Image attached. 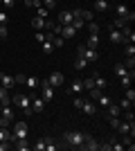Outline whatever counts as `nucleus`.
<instances>
[{"label": "nucleus", "mask_w": 135, "mask_h": 151, "mask_svg": "<svg viewBox=\"0 0 135 151\" xmlns=\"http://www.w3.org/2000/svg\"><path fill=\"white\" fill-rule=\"evenodd\" d=\"M59 36H63V38H72V36H77V29L72 25H61V32H59Z\"/></svg>", "instance_id": "f8f14e48"}, {"label": "nucleus", "mask_w": 135, "mask_h": 151, "mask_svg": "<svg viewBox=\"0 0 135 151\" xmlns=\"http://www.w3.org/2000/svg\"><path fill=\"white\" fill-rule=\"evenodd\" d=\"M34 151H45V138H39V142L36 145H32Z\"/></svg>", "instance_id": "c9c22d12"}, {"label": "nucleus", "mask_w": 135, "mask_h": 151, "mask_svg": "<svg viewBox=\"0 0 135 151\" xmlns=\"http://www.w3.org/2000/svg\"><path fill=\"white\" fill-rule=\"evenodd\" d=\"M113 72H115L117 77H124V75H126V72H129V70L124 68V63H117L115 68H113Z\"/></svg>", "instance_id": "c85d7f7f"}, {"label": "nucleus", "mask_w": 135, "mask_h": 151, "mask_svg": "<svg viewBox=\"0 0 135 151\" xmlns=\"http://www.w3.org/2000/svg\"><path fill=\"white\" fill-rule=\"evenodd\" d=\"M70 25L74 27V29H77V32H79V29H81V27L86 25V20H84V18H79V16H77V18H72V23H70Z\"/></svg>", "instance_id": "7c9ffc66"}, {"label": "nucleus", "mask_w": 135, "mask_h": 151, "mask_svg": "<svg viewBox=\"0 0 135 151\" xmlns=\"http://www.w3.org/2000/svg\"><path fill=\"white\" fill-rule=\"evenodd\" d=\"M124 68H126V70H133V68H135V57H126V61H124Z\"/></svg>", "instance_id": "e433bc0d"}, {"label": "nucleus", "mask_w": 135, "mask_h": 151, "mask_svg": "<svg viewBox=\"0 0 135 151\" xmlns=\"http://www.w3.org/2000/svg\"><path fill=\"white\" fill-rule=\"evenodd\" d=\"M90 88H95V81H92V77H88L84 81V90H90Z\"/></svg>", "instance_id": "a19ab883"}, {"label": "nucleus", "mask_w": 135, "mask_h": 151, "mask_svg": "<svg viewBox=\"0 0 135 151\" xmlns=\"http://www.w3.org/2000/svg\"><path fill=\"white\" fill-rule=\"evenodd\" d=\"M23 2H27V0H23Z\"/></svg>", "instance_id": "864d4df0"}, {"label": "nucleus", "mask_w": 135, "mask_h": 151, "mask_svg": "<svg viewBox=\"0 0 135 151\" xmlns=\"http://www.w3.org/2000/svg\"><path fill=\"white\" fill-rule=\"evenodd\" d=\"M84 140H86V133H81V131H65L63 133V142L68 147H72V149H79L84 145Z\"/></svg>", "instance_id": "f257e3e1"}, {"label": "nucleus", "mask_w": 135, "mask_h": 151, "mask_svg": "<svg viewBox=\"0 0 135 151\" xmlns=\"http://www.w3.org/2000/svg\"><path fill=\"white\" fill-rule=\"evenodd\" d=\"M124 25H126V23H124L122 18H113V23H110V27H113V29H122Z\"/></svg>", "instance_id": "72a5a7b5"}, {"label": "nucleus", "mask_w": 135, "mask_h": 151, "mask_svg": "<svg viewBox=\"0 0 135 151\" xmlns=\"http://www.w3.org/2000/svg\"><path fill=\"white\" fill-rule=\"evenodd\" d=\"M77 54H79V57H84L88 63H97V59H99L97 50H95V47H88V45H79V47H77Z\"/></svg>", "instance_id": "7ed1b4c3"}, {"label": "nucleus", "mask_w": 135, "mask_h": 151, "mask_svg": "<svg viewBox=\"0 0 135 151\" xmlns=\"http://www.w3.org/2000/svg\"><path fill=\"white\" fill-rule=\"evenodd\" d=\"M25 86H27V90H36L41 86V79L39 77H25Z\"/></svg>", "instance_id": "4468645a"}, {"label": "nucleus", "mask_w": 135, "mask_h": 151, "mask_svg": "<svg viewBox=\"0 0 135 151\" xmlns=\"http://www.w3.org/2000/svg\"><path fill=\"white\" fill-rule=\"evenodd\" d=\"M36 12H39V16H41V18H47V16H50V9H45L43 5H39V7H36Z\"/></svg>", "instance_id": "4c0bfd02"}, {"label": "nucleus", "mask_w": 135, "mask_h": 151, "mask_svg": "<svg viewBox=\"0 0 135 151\" xmlns=\"http://www.w3.org/2000/svg\"><path fill=\"white\" fill-rule=\"evenodd\" d=\"M88 65H90V63L86 61L84 57H79V54H77V61H74V68H77V70H86Z\"/></svg>", "instance_id": "393cba45"}, {"label": "nucleus", "mask_w": 135, "mask_h": 151, "mask_svg": "<svg viewBox=\"0 0 135 151\" xmlns=\"http://www.w3.org/2000/svg\"><path fill=\"white\" fill-rule=\"evenodd\" d=\"M34 38H36V43H43V41H45V32H36V34H34Z\"/></svg>", "instance_id": "37998d69"}, {"label": "nucleus", "mask_w": 135, "mask_h": 151, "mask_svg": "<svg viewBox=\"0 0 135 151\" xmlns=\"http://www.w3.org/2000/svg\"><path fill=\"white\" fill-rule=\"evenodd\" d=\"M27 131H29V126H27L25 122H16V124L11 126V140L16 142V140L27 138Z\"/></svg>", "instance_id": "20e7f679"}, {"label": "nucleus", "mask_w": 135, "mask_h": 151, "mask_svg": "<svg viewBox=\"0 0 135 151\" xmlns=\"http://www.w3.org/2000/svg\"><path fill=\"white\" fill-rule=\"evenodd\" d=\"M106 111H108V117H119V115H122V108L117 106V104H110Z\"/></svg>", "instance_id": "5701e85b"}, {"label": "nucleus", "mask_w": 135, "mask_h": 151, "mask_svg": "<svg viewBox=\"0 0 135 151\" xmlns=\"http://www.w3.org/2000/svg\"><path fill=\"white\" fill-rule=\"evenodd\" d=\"M14 81H16V83H25V75H23V72L14 75Z\"/></svg>", "instance_id": "c03bdc74"}, {"label": "nucleus", "mask_w": 135, "mask_h": 151, "mask_svg": "<svg viewBox=\"0 0 135 151\" xmlns=\"http://www.w3.org/2000/svg\"><path fill=\"white\" fill-rule=\"evenodd\" d=\"M14 104L18 108H23L25 115H32V93H18L14 95Z\"/></svg>", "instance_id": "f03ea898"}, {"label": "nucleus", "mask_w": 135, "mask_h": 151, "mask_svg": "<svg viewBox=\"0 0 135 151\" xmlns=\"http://www.w3.org/2000/svg\"><path fill=\"white\" fill-rule=\"evenodd\" d=\"M0 86L7 90H11L14 86H16V81H14V75H9V72H0Z\"/></svg>", "instance_id": "0eeeda50"}, {"label": "nucleus", "mask_w": 135, "mask_h": 151, "mask_svg": "<svg viewBox=\"0 0 135 151\" xmlns=\"http://www.w3.org/2000/svg\"><path fill=\"white\" fill-rule=\"evenodd\" d=\"M68 93L70 95H81L84 93V81H72L70 88H68Z\"/></svg>", "instance_id": "dca6fc26"}, {"label": "nucleus", "mask_w": 135, "mask_h": 151, "mask_svg": "<svg viewBox=\"0 0 135 151\" xmlns=\"http://www.w3.org/2000/svg\"><path fill=\"white\" fill-rule=\"evenodd\" d=\"M45 23H47V20L45 18H41V16H36V18H32V27L36 32H41V29H45Z\"/></svg>", "instance_id": "aec40b11"}, {"label": "nucleus", "mask_w": 135, "mask_h": 151, "mask_svg": "<svg viewBox=\"0 0 135 151\" xmlns=\"http://www.w3.org/2000/svg\"><path fill=\"white\" fill-rule=\"evenodd\" d=\"M14 149H18V151H27V149H32V145L27 142V138H23V140H16V142H14Z\"/></svg>", "instance_id": "a211bd4d"}, {"label": "nucleus", "mask_w": 135, "mask_h": 151, "mask_svg": "<svg viewBox=\"0 0 135 151\" xmlns=\"http://www.w3.org/2000/svg\"><path fill=\"white\" fill-rule=\"evenodd\" d=\"M108 120H110V126H113V129H117V126H119V122H122L119 117H108Z\"/></svg>", "instance_id": "09e8293b"}, {"label": "nucleus", "mask_w": 135, "mask_h": 151, "mask_svg": "<svg viewBox=\"0 0 135 151\" xmlns=\"http://www.w3.org/2000/svg\"><path fill=\"white\" fill-rule=\"evenodd\" d=\"M95 101H97V106H101V108H108L110 104H113V99H110V97H108L106 93H101V95H99V97H97Z\"/></svg>", "instance_id": "2eb2a0df"}, {"label": "nucleus", "mask_w": 135, "mask_h": 151, "mask_svg": "<svg viewBox=\"0 0 135 151\" xmlns=\"http://www.w3.org/2000/svg\"><path fill=\"white\" fill-rule=\"evenodd\" d=\"M56 2H61V0H56Z\"/></svg>", "instance_id": "5fc2aeb1"}, {"label": "nucleus", "mask_w": 135, "mask_h": 151, "mask_svg": "<svg viewBox=\"0 0 135 151\" xmlns=\"http://www.w3.org/2000/svg\"><path fill=\"white\" fill-rule=\"evenodd\" d=\"M0 5H5L7 9H11V7L16 5V0H0Z\"/></svg>", "instance_id": "49530a36"}, {"label": "nucleus", "mask_w": 135, "mask_h": 151, "mask_svg": "<svg viewBox=\"0 0 135 151\" xmlns=\"http://www.w3.org/2000/svg\"><path fill=\"white\" fill-rule=\"evenodd\" d=\"M129 14H131V9L126 5H124V2H119V5L115 7V18H122L124 23H126V18H129ZM126 25H129V23H126Z\"/></svg>", "instance_id": "1a4fd4ad"}, {"label": "nucleus", "mask_w": 135, "mask_h": 151, "mask_svg": "<svg viewBox=\"0 0 135 151\" xmlns=\"http://www.w3.org/2000/svg\"><path fill=\"white\" fill-rule=\"evenodd\" d=\"M117 106L122 108V111H129V108H133V101H129V99H126V97H124V99L119 101V104H117Z\"/></svg>", "instance_id": "473e14b6"}, {"label": "nucleus", "mask_w": 135, "mask_h": 151, "mask_svg": "<svg viewBox=\"0 0 135 151\" xmlns=\"http://www.w3.org/2000/svg\"><path fill=\"white\" fill-rule=\"evenodd\" d=\"M81 104H84V97L77 95V97H74V108H81Z\"/></svg>", "instance_id": "8fccbe9b"}, {"label": "nucleus", "mask_w": 135, "mask_h": 151, "mask_svg": "<svg viewBox=\"0 0 135 151\" xmlns=\"http://www.w3.org/2000/svg\"><path fill=\"white\" fill-rule=\"evenodd\" d=\"M92 81H95V88H99V90H106V86H108L101 75H95V77H92Z\"/></svg>", "instance_id": "412c9836"}, {"label": "nucleus", "mask_w": 135, "mask_h": 151, "mask_svg": "<svg viewBox=\"0 0 135 151\" xmlns=\"http://www.w3.org/2000/svg\"><path fill=\"white\" fill-rule=\"evenodd\" d=\"M126 57H135V45L133 43H126V52H124Z\"/></svg>", "instance_id": "ea45409f"}, {"label": "nucleus", "mask_w": 135, "mask_h": 151, "mask_svg": "<svg viewBox=\"0 0 135 151\" xmlns=\"http://www.w3.org/2000/svg\"><path fill=\"white\" fill-rule=\"evenodd\" d=\"M86 45L97 50V45H99V36H97V34H90V36H88V43H86Z\"/></svg>", "instance_id": "cd10ccee"}, {"label": "nucleus", "mask_w": 135, "mask_h": 151, "mask_svg": "<svg viewBox=\"0 0 135 151\" xmlns=\"http://www.w3.org/2000/svg\"><path fill=\"white\" fill-rule=\"evenodd\" d=\"M0 142H14L11 133L7 131V126H0Z\"/></svg>", "instance_id": "b1692460"}, {"label": "nucleus", "mask_w": 135, "mask_h": 151, "mask_svg": "<svg viewBox=\"0 0 135 151\" xmlns=\"http://www.w3.org/2000/svg\"><path fill=\"white\" fill-rule=\"evenodd\" d=\"M122 145H124V149H129V151H133V149H135V145H133V135H131V133H124Z\"/></svg>", "instance_id": "4be33fe9"}, {"label": "nucleus", "mask_w": 135, "mask_h": 151, "mask_svg": "<svg viewBox=\"0 0 135 151\" xmlns=\"http://www.w3.org/2000/svg\"><path fill=\"white\" fill-rule=\"evenodd\" d=\"M43 108H45V99L32 90V113H43Z\"/></svg>", "instance_id": "423d86ee"}, {"label": "nucleus", "mask_w": 135, "mask_h": 151, "mask_svg": "<svg viewBox=\"0 0 135 151\" xmlns=\"http://www.w3.org/2000/svg\"><path fill=\"white\" fill-rule=\"evenodd\" d=\"M5 149H9V142H0V151H5Z\"/></svg>", "instance_id": "603ef678"}, {"label": "nucleus", "mask_w": 135, "mask_h": 151, "mask_svg": "<svg viewBox=\"0 0 135 151\" xmlns=\"http://www.w3.org/2000/svg\"><path fill=\"white\" fill-rule=\"evenodd\" d=\"M133 20H135V12H131V14H129V18H126V23H133Z\"/></svg>", "instance_id": "3c124183"}, {"label": "nucleus", "mask_w": 135, "mask_h": 151, "mask_svg": "<svg viewBox=\"0 0 135 151\" xmlns=\"http://www.w3.org/2000/svg\"><path fill=\"white\" fill-rule=\"evenodd\" d=\"M122 115H124V120H126V122H135V115H133L131 108H129V111H122Z\"/></svg>", "instance_id": "58836bf2"}, {"label": "nucleus", "mask_w": 135, "mask_h": 151, "mask_svg": "<svg viewBox=\"0 0 135 151\" xmlns=\"http://www.w3.org/2000/svg\"><path fill=\"white\" fill-rule=\"evenodd\" d=\"M7 34H9V32H7V25H0V41H5Z\"/></svg>", "instance_id": "a18cd8bd"}, {"label": "nucleus", "mask_w": 135, "mask_h": 151, "mask_svg": "<svg viewBox=\"0 0 135 151\" xmlns=\"http://www.w3.org/2000/svg\"><path fill=\"white\" fill-rule=\"evenodd\" d=\"M110 43H124V36L119 29H113L110 27Z\"/></svg>", "instance_id": "6ab92c4d"}, {"label": "nucleus", "mask_w": 135, "mask_h": 151, "mask_svg": "<svg viewBox=\"0 0 135 151\" xmlns=\"http://www.w3.org/2000/svg\"><path fill=\"white\" fill-rule=\"evenodd\" d=\"M59 149V145L54 142L52 138H45V151H56Z\"/></svg>", "instance_id": "bb28decb"}, {"label": "nucleus", "mask_w": 135, "mask_h": 151, "mask_svg": "<svg viewBox=\"0 0 135 151\" xmlns=\"http://www.w3.org/2000/svg\"><path fill=\"white\" fill-rule=\"evenodd\" d=\"M86 25H88V29H90V34H99V25H97L95 20H88V23H86Z\"/></svg>", "instance_id": "f704fd0d"}, {"label": "nucleus", "mask_w": 135, "mask_h": 151, "mask_svg": "<svg viewBox=\"0 0 135 151\" xmlns=\"http://www.w3.org/2000/svg\"><path fill=\"white\" fill-rule=\"evenodd\" d=\"M54 90H56V88H54V86H52L47 79H41V97L45 99V104L54 99Z\"/></svg>", "instance_id": "39448f33"}, {"label": "nucleus", "mask_w": 135, "mask_h": 151, "mask_svg": "<svg viewBox=\"0 0 135 151\" xmlns=\"http://www.w3.org/2000/svg\"><path fill=\"white\" fill-rule=\"evenodd\" d=\"M7 20H9V16H7V14L0 9V25H7Z\"/></svg>", "instance_id": "de8ad7c7"}, {"label": "nucleus", "mask_w": 135, "mask_h": 151, "mask_svg": "<svg viewBox=\"0 0 135 151\" xmlns=\"http://www.w3.org/2000/svg\"><path fill=\"white\" fill-rule=\"evenodd\" d=\"M72 12H59V25H70L72 23Z\"/></svg>", "instance_id": "ddd939ff"}, {"label": "nucleus", "mask_w": 135, "mask_h": 151, "mask_svg": "<svg viewBox=\"0 0 135 151\" xmlns=\"http://www.w3.org/2000/svg\"><path fill=\"white\" fill-rule=\"evenodd\" d=\"M41 47H43V52H45V54H52V52L56 50V47H54V45H52L50 41H43V43H41Z\"/></svg>", "instance_id": "c756f323"}, {"label": "nucleus", "mask_w": 135, "mask_h": 151, "mask_svg": "<svg viewBox=\"0 0 135 151\" xmlns=\"http://www.w3.org/2000/svg\"><path fill=\"white\" fill-rule=\"evenodd\" d=\"M0 104L9 106V95H7V88H2V86H0Z\"/></svg>", "instance_id": "a878e982"}, {"label": "nucleus", "mask_w": 135, "mask_h": 151, "mask_svg": "<svg viewBox=\"0 0 135 151\" xmlns=\"http://www.w3.org/2000/svg\"><path fill=\"white\" fill-rule=\"evenodd\" d=\"M79 149H86V151H97V149H99V142H97V140L92 138V135H88V133H86V140H84V145L79 147Z\"/></svg>", "instance_id": "6e6552de"}, {"label": "nucleus", "mask_w": 135, "mask_h": 151, "mask_svg": "<svg viewBox=\"0 0 135 151\" xmlns=\"http://www.w3.org/2000/svg\"><path fill=\"white\" fill-rule=\"evenodd\" d=\"M79 111H84L86 115H95L97 113V104L92 99H84V104H81V108Z\"/></svg>", "instance_id": "9d476101"}, {"label": "nucleus", "mask_w": 135, "mask_h": 151, "mask_svg": "<svg viewBox=\"0 0 135 151\" xmlns=\"http://www.w3.org/2000/svg\"><path fill=\"white\" fill-rule=\"evenodd\" d=\"M41 5H43L45 9H50V12H52V9H56V0H41Z\"/></svg>", "instance_id": "2f4dec72"}, {"label": "nucleus", "mask_w": 135, "mask_h": 151, "mask_svg": "<svg viewBox=\"0 0 135 151\" xmlns=\"http://www.w3.org/2000/svg\"><path fill=\"white\" fill-rule=\"evenodd\" d=\"M47 81L54 86V88H59V86H63V81H65V77L61 75V72H52L50 77H47Z\"/></svg>", "instance_id": "9b49d317"}, {"label": "nucleus", "mask_w": 135, "mask_h": 151, "mask_svg": "<svg viewBox=\"0 0 135 151\" xmlns=\"http://www.w3.org/2000/svg\"><path fill=\"white\" fill-rule=\"evenodd\" d=\"M108 9H110L108 0H95V12H99V14H106Z\"/></svg>", "instance_id": "f3484780"}, {"label": "nucleus", "mask_w": 135, "mask_h": 151, "mask_svg": "<svg viewBox=\"0 0 135 151\" xmlns=\"http://www.w3.org/2000/svg\"><path fill=\"white\" fill-rule=\"evenodd\" d=\"M126 99H129V101H135V90L131 88V86L126 88Z\"/></svg>", "instance_id": "79ce46f5"}]
</instances>
